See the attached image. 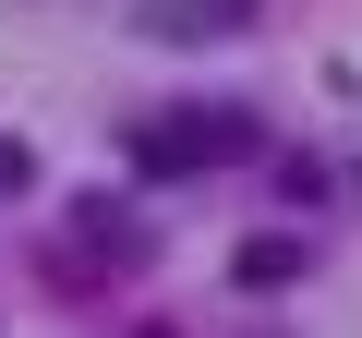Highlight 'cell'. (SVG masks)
Wrapping results in <instances>:
<instances>
[{
  "label": "cell",
  "mask_w": 362,
  "mask_h": 338,
  "mask_svg": "<svg viewBox=\"0 0 362 338\" xmlns=\"http://www.w3.org/2000/svg\"><path fill=\"white\" fill-rule=\"evenodd\" d=\"M242 145H254V121H230V109H157V121H133V169L145 182H194V169H218Z\"/></svg>",
  "instance_id": "cell-1"
},
{
  "label": "cell",
  "mask_w": 362,
  "mask_h": 338,
  "mask_svg": "<svg viewBox=\"0 0 362 338\" xmlns=\"http://www.w3.org/2000/svg\"><path fill=\"white\" fill-rule=\"evenodd\" d=\"M133 25L181 49V37H230V25H254V0H145V13H133Z\"/></svg>",
  "instance_id": "cell-2"
},
{
  "label": "cell",
  "mask_w": 362,
  "mask_h": 338,
  "mask_svg": "<svg viewBox=\"0 0 362 338\" xmlns=\"http://www.w3.org/2000/svg\"><path fill=\"white\" fill-rule=\"evenodd\" d=\"M230 266H242V290H290L302 278V242H242Z\"/></svg>",
  "instance_id": "cell-3"
},
{
  "label": "cell",
  "mask_w": 362,
  "mask_h": 338,
  "mask_svg": "<svg viewBox=\"0 0 362 338\" xmlns=\"http://www.w3.org/2000/svg\"><path fill=\"white\" fill-rule=\"evenodd\" d=\"M13 182H25V145H0V194H13Z\"/></svg>",
  "instance_id": "cell-4"
}]
</instances>
